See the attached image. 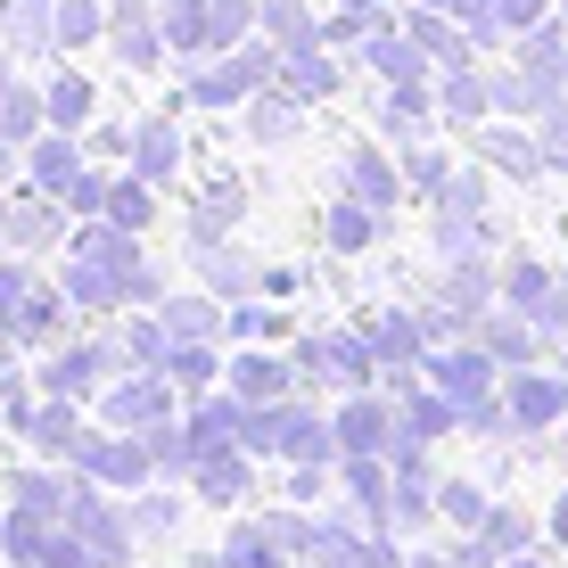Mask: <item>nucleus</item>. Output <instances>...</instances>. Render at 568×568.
Here are the masks:
<instances>
[{
    "mask_svg": "<svg viewBox=\"0 0 568 568\" xmlns=\"http://www.w3.org/2000/svg\"><path fill=\"white\" fill-rule=\"evenodd\" d=\"M74 478L108 486V495H141V486H156V462H149V437H132V428H83L67 454Z\"/></svg>",
    "mask_w": 568,
    "mask_h": 568,
    "instance_id": "nucleus-1",
    "label": "nucleus"
},
{
    "mask_svg": "<svg viewBox=\"0 0 568 568\" xmlns=\"http://www.w3.org/2000/svg\"><path fill=\"white\" fill-rule=\"evenodd\" d=\"M173 413H190L182 404V387L165 379V363H132V371H115V379L100 387V420L108 428H156V420H173Z\"/></svg>",
    "mask_w": 568,
    "mask_h": 568,
    "instance_id": "nucleus-2",
    "label": "nucleus"
},
{
    "mask_svg": "<svg viewBox=\"0 0 568 568\" xmlns=\"http://www.w3.org/2000/svg\"><path fill=\"white\" fill-rule=\"evenodd\" d=\"M67 527L91 544V568H132V552H141V527H132V503H108V486H74L67 503Z\"/></svg>",
    "mask_w": 568,
    "mask_h": 568,
    "instance_id": "nucleus-3",
    "label": "nucleus"
},
{
    "mask_svg": "<svg viewBox=\"0 0 568 568\" xmlns=\"http://www.w3.org/2000/svg\"><path fill=\"white\" fill-rule=\"evenodd\" d=\"M124 371V346L115 338H67V346H50L42 371H33V396H100V387Z\"/></svg>",
    "mask_w": 568,
    "mask_h": 568,
    "instance_id": "nucleus-4",
    "label": "nucleus"
},
{
    "mask_svg": "<svg viewBox=\"0 0 568 568\" xmlns=\"http://www.w3.org/2000/svg\"><path fill=\"white\" fill-rule=\"evenodd\" d=\"M182 420H190V445H199V462H206V454H247V445H240L247 404L231 396V387H223V396H214V387H206V396H190Z\"/></svg>",
    "mask_w": 568,
    "mask_h": 568,
    "instance_id": "nucleus-5",
    "label": "nucleus"
},
{
    "mask_svg": "<svg viewBox=\"0 0 568 568\" xmlns=\"http://www.w3.org/2000/svg\"><path fill=\"white\" fill-rule=\"evenodd\" d=\"M17 437L33 445V462H67L74 437H83V404H74V396H42L26 420H17Z\"/></svg>",
    "mask_w": 568,
    "mask_h": 568,
    "instance_id": "nucleus-6",
    "label": "nucleus"
},
{
    "mask_svg": "<svg viewBox=\"0 0 568 568\" xmlns=\"http://www.w3.org/2000/svg\"><path fill=\"white\" fill-rule=\"evenodd\" d=\"M67 519H50V511H33V503H9V519H0V552H9L17 568H42L50 560V536Z\"/></svg>",
    "mask_w": 568,
    "mask_h": 568,
    "instance_id": "nucleus-7",
    "label": "nucleus"
},
{
    "mask_svg": "<svg viewBox=\"0 0 568 568\" xmlns=\"http://www.w3.org/2000/svg\"><path fill=\"white\" fill-rule=\"evenodd\" d=\"M190 486H199V503H214V511H231V503H247L256 469H247V454H206L199 469H190Z\"/></svg>",
    "mask_w": 568,
    "mask_h": 568,
    "instance_id": "nucleus-8",
    "label": "nucleus"
},
{
    "mask_svg": "<svg viewBox=\"0 0 568 568\" xmlns=\"http://www.w3.org/2000/svg\"><path fill=\"white\" fill-rule=\"evenodd\" d=\"M288 379H297V371L272 363V355H231V363H223V387H231L240 404H272V396H288Z\"/></svg>",
    "mask_w": 568,
    "mask_h": 568,
    "instance_id": "nucleus-9",
    "label": "nucleus"
},
{
    "mask_svg": "<svg viewBox=\"0 0 568 568\" xmlns=\"http://www.w3.org/2000/svg\"><path fill=\"white\" fill-rule=\"evenodd\" d=\"M74 486H83V478H74V469H42V462H33V469H17V486H9V503H33V511H50V519H67V503H74Z\"/></svg>",
    "mask_w": 568,
    "mask_h": 568,
    "instance_id": "nucleus-10",
    "label": "nucleus"
},
{
    "mask_svg": "<svg viewBox=\"0 0 568 568\" xmlns=\"http://www.w3.org/2000/svg\"><path fill=\"white\" fill-rule=\"evenodd\" d=\"M149 437V462H156V478H190L199 469V445H190V420L173 413V420H156V428H141Z\"/></svg>",
    "mask_w": 568,
    "mask_h": 568,
    "instance_id": "nucleus-11",
    "label": "nucleus"
},
{
    "mask_svg": "<svg viewBox=\"0 0 568 568\" xmlns=\"http://www.w3.org/2000/svg\"><path fill=\"white\" fill-rule=\"evenodd\" d=\"M67 305H124V272H108V264H91V256H74V272H67Z\"/></svg>",
    "mask_w": 568,
    "mask_h": 568,
    "instance_id": "nucleus-12",
    "label": "nucleus"
},
{
    "mask_svg": "<svg viewBox=\"0 0 568 568\" xmlns=\"http://www.w3.org/2000/svg\"><path fill=\"white\" fill-rule=\"evenodd\" d=\"M165 379L182 387V396H206V387L223 379V363H214V346H206V338H182V346L165 355Z\"/></svg>",
    "mask_w": 568,
    "mask_h": 568,
    "instance_id": "nucleus-13",
    "label": "nucleus"
},
{
    "mask_svg": "<svg viewBox=\"0 0 568 568\" xmlns=\"http://www.w3.org/2000/svg\"><path fill=\"white\" fill-rule=\"evenodd\" d=\"M156 313H165L173 346H182V338H206V346H214V305H206V297H173V305H156Z\"/></svg>",
    "mask_w": 568,
    "mask_h": 568,
    "instance_id": "nucleus-14",
    "label": "nucleus"
},
{
    "mask_svg": "<svg viewBox=\"0 0 568 568\" xmlns=\"http://www.w3.org/2000/svg\"><path fill=\"white\" fill-rule=\"evenodd\" d=\"M115 346H124V363H165L173 355V329H165V313H156V322H132Z\"/></svg>",
    "mask_w": 568,
    "mask_h": 568,
    "instance_id": "nucleus-15",
    "label": "nucleus"
},
{
    "mask_svg": "<svg viewBox=\"0 0 568 568\" xmlns=\"http://www.w3.org/2000/svg\"><path fill=\"white\" fill-rule=\"evenodd\" d=\"M132 527H141V536H173V527H182V503L156 495V486H141V503H132Z\"/></svg>",
    "mask_w": 568,
    "mask_h": 568,
    "instance_id": "nucleus-16",
    "label": "nucleus"
},
{
    "mask_svg": "<svg viewBox=\"0 0 568 568\" xmlns=\"http://www.w3.org/2000/svg\"><path fill=\"white\" fill-rule=\"evenodd\" d=\"M240 445H247V454H272V445H281V404H247Z\"/></svg>",
    "mask_w": 568,
    "mask_h": 568,
    "instance_id": "nucleus-17",
    "label": "nucleus"
},
{
    "mask_svg": "<svg viewBox=\"0 0 568 568\" xmlns=\"http://www.w3.org/2000/svg\"><path fill=\"white\" fill-rule=\"evenodd\" d=\"M322 445H329V437H322V428H313L305 413H281V454H297V462H322Z\"/></svg>",
    "mask_w": 568,
    "mask_h": 568,
    "instance_id": "nucleus-18",
    "label": "nucleus"
},
{
    "mask_svg": "<svg viewBox=\"0 0 568 568\" xmlns=\"http://www.w3.org/2000/svg\"><path fill=\"white\" fill-rule=\"evenodd\" d=\"M83 256H91V264H108V272H141V256H132V247L115 240V231H91V240H83Z\"/></svg>",
    "mask_w": 568,
    "mask_h": 568,
    "instance_id": "nucleus-19",
    "label": "nucleus"
},
{
    "mask_svg": "<svg viewBox=\"0 0 568 568\" xmlns=\"http://www.w3.org/2000/svg\"><path fill=\"white\" fill-rule=\"evenodd\" d=\"M206 288H214V297H240V288H247V264H240V256H206Z\"/></svg>",
    "mask_w": 568,
    "mask_h": 568,
    "instance_id": "nucleus-20",
    "label": "nucleus"
},
{
    "mask_svg": "<svg viewBox=\"0 0 568 568\" xmlns=\"http://www.w3.org/2000/svg\"><path fill=\"white\" fill-rule=\"evenodd\" d=\"M26 297H33V281L0 264V322H9V329H17V313H26Z\"/></svg>",
    "mask_w": 568,
    "mask_h": 568,
    "instance_id": "nucleus-21",
    "label": "nucleus"
},
{
    "mask_svg": "<svg viewBox=\"0 0 568 568\" xmlns=\"http://www.w3.org/2000/svg\"><path fill=\"white\" fill-rule=\"evenodd\" d=\"M371 437H379V413H371V404H363V413H346V445H371Z\"/></svg>",
    "mask_w": 568,
    "mask_h": 568,
    "instance_id": "nucleus-22",
    "label": "nucleus"
}]
</instances>
